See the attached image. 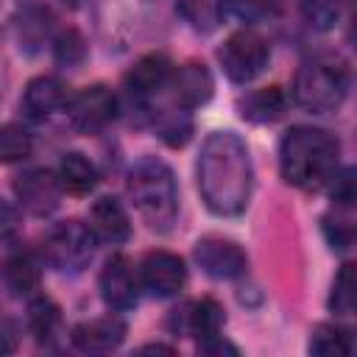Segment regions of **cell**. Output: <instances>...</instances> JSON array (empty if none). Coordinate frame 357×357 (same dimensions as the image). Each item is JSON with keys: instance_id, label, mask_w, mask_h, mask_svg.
Returning a JSON list of instances; mask_svg holds the SVG:
<instances>
[{"instance_id": "cell-10", "label": "cell", "mask_w": 357, "mask_h": 357, "mask_svg": "<svg viewBox=\"0 0 357 357\" xmlns=\"http://www.w3.org/2000/svg\"><path fill=\"white\" fill-rule=\"evenodd\" d=\"M139 287L156 298H173L187 282L184 259L170 251H151L139 262Z\"/></svg>"}, {"instance_id": "cell-33", "label": "cell", "mask_w": 357, "mask_h": 357, "mask_svg": "<svg viewBox=\"0 0 357 357\" xmlns=\"http://www.w3.org/2000/svg\"><path fill=\"white\" fill-rule=\"evenodd\" d=\"M351 223L349 220H337V218H324V237L329 243L332 251H346L351 245Z\"/></svg>"}, {"instance_id": "cell-29", "label": "cell", "mask_w": 357, "mask_h": 357, "mask_svg": "<svg viewBox=\"0 0 357 357\" xmlns=\"http://www.w3.org/2000/svg\"><path fill=\"white\" fill-rule=\"evenodd\" d=\"M50 47H53V59L61 67H78L84 61V56H86V42H84V36L75 28L59 31L50 39Z\"/></svg>"}, {"instance_id": "cell-40", "label": "cell", "mask_w": 357, "mask_h": 357, "mask_svg": "<svg viewBox=\"0 0 357 357\" xmlns=\"http://www.w3.org/2000/svg\"><path fill=\"white\" fill-rule=\"evenodd\" d=\"M3 8H6V0H0V17H3Z\"/></svg>"}, {"instance_id": "cell-26", "label": "cell", "mask_w": 357, "mask_h": 357, "mask_svg": "<svg viewBox=\"0 0 357 357\" xmlns=\"http://www.w3.org/2000/svg\"><path fill=\"white\" fill-rule=\"evenodd\" d=\"M151 126L156 128V134H159L170 148L184 145V142L190 139V134H192V117H190V112L181 109V106H176V103H173L170 109H159V112L153 114Z\"/></svg>"}, {"instance_id": "cell-39", "label": "cell", "mask_w": 357, "mask_h": 357, "mask_svg": "<svg viewBox=\"0 0 357 357\" xmlns=\"http://www.w3.org/2000/svg\"><path fill=\"white\" fill-rule=\"evenodd\" d=\"M0 98H3V73H0Z\"/></svg>"}, {"instance_id": "cell-18", "label": "cell", "mask_w": 357, "mask_h": 357, "mask_svg": "<svg viewBox=\"0 0 357 357\" xmlns=\"http://www.w3.org/2000/svg\"><path fill=\"white\" fill-rule=\"evenodd\" d=\"M67 86L56 75H39L33 78L22 92V109L31 120H50L56 112L67 109Z\"/></svg>"}, {"instance_id": "cell-27", "label": "cell", "mask_w": 357, "mask_h": 357, "mask_svg": "<svg viewBox=\"0 0 357 357\" xmlns=\"http://www.w3.org/2000/svg\"><path fill=\"white\" fill-rule=\"evenodd\" d=\"M33 151V137L17 126V123H6L0 126V165H14L28 159Z\"/></svg>"}, {"instance_id": "cell-14", "label": "cell", "mask_w": 357, "mask_h": 357, "mask_svg": "<svg viewBox=\"0 0 357 357\" xmlns=\"http://www.w3.org/2000/svg\"><path fill=\"white\" fill-rule=\"evenodd\" d=\"M223 324H226V315L215 298L187 301V304L176 307L167 318V326L173 335H184V337H195V340L218 335L223 329Z\"/></svg>"}, {"instance_id": "cell-16", "label": "cell", "mask_w": 357, "mask_h": 357, "mask_svg": "<svg viewBox=\"0 0 357 357\" xmlns=\"http://www.w3.org/2000/svg\"><path fill=\"white\" fill-rule=\"evenodd\" d=\"M215 92V78L209 73L206 64L190 61L184 67H173V78H170V95L173 103L181 109H198L204 106Z\"/></svg>"}, {"instance_id": "cell-30", "label": "cell", "mask_w": 357, "mask_h": 357, "mask_svg": "<svg viewBox=\"0 0 357 357\" xmlns=\"http://www.w3.org/2000/svg\"><path fill=\"white\" fill-rule=\"evenodd\" d=\"M329 310L337 315H351L354 312V276H351V265L346 262L335 282H332V293H329Z\"/></svg>"}, {"instance_id": "cell-12", "label": "cell", "mask_w": 357, "mask_h": 357, "mask_svg": "<svg viewBox=\"0 0 357 357\" xmlns=\"http://www.w3.org/2000/svg\"><path fill=\"white\" fill-rule=\"evenodd\" d=\"M14 192L17 201L36 218H45L50 212H56L59 201H61V181L56 173H50L47 167H28L14 178Z\"/></svg>"}, {"instance_id": "cell-37", "label": "cell", "mask_w": 357, "mask_h": 357, "mask_svg": "<svg viewBox=\"0 0 357 357\" xmlns=\"http://www.w3.org/2000/svg\"><path fill=\"white\" fill-rule=\"evenodd\" d=\"M139 351H167V354H173L176 349H173V346H162V343H148V346H142Z\"/></svg>"}, {"instance_id": "cell-24", "label": "cell", "mask_w": 357, "mask_h": 357, "mask_svg": "<svg viewBox=\"0 0 357 357\" xmlns=\"http://www.w3.org/2000/svg\"><path fill=\"white\" fill-rule=\"evenodd\" d=\"M61 324V310L53 298L47 296H31L28 298V329L39 343H47L50 337H56Z\"/></svg>"}, {"instance_id": "cell-11", "label": "cell", "mask_w": 357, "mask_h": 357, "mask_svg": "<svg viewBox=\"0 0 357 357\" xmlns=\"http://www.w3.org/2000/svg\"><path fill=\"white\" fill-rule=\"evenodd\" d=\"M98 284H100V296H103L106 307L114 312H128L139 301V290H142L139 273L123 254H114L112 259H106Z\"/></svg>"}, {"instance_id": "cell-15", "label": "cell", "mask_w": 357, "mask_h": 357, "mask_svg": "<svg viewBox=\"0 0 357 357\" xmlns=\"http://www.w3.org/2000/svg\"><path fill=\"white\" fill-rule=\"evenodd\" d=\"M86 226L92 231V237L98 243L106 245H123L131 237V220L126 206L114 198V195H100L92 206H89V218Z\"/></svg>"}, {"instance_id": "cell-4", "label": "cell", "mask_w": 357, "mask_h": 357, "mask_svg": "<svg viewBox=\"0 0 357 357\" xmlns=\"http://www.w3.org/2000/svg\"><path fill=\"white\" fill-rule=\"evenodd\" d=\"M351 86V73L337 56H312L301 61L293 78V100L312 114L340 109Z\"/></svg>"}, {"instance_id": "cell-5", "label": "cell", "mask_w": 357, "mask_h": 357, "mask_svg": "<svg viewBox=\"0 0 357 357\" xmlns=\"http://www.w3.org/2000/svg\"><path fill=\"white\" fill-rule=\"evenodd\" d=\"M162 0H95L98 36L109 50H126L156 22Z\"/></svg>"}, {"instance_id": "cell-1", "label": "cell", "mask_w": 357, "mask_h": 357, "mask_svg": "<svg viewBox=\"0 0 357 357\" xmlns=\"http://www.w3.org/2000/svg\"><path fill=\"white\" fill-rule=\"evenodd\" d=\"M195 176L198 192L212 215L237 218L245 212L254 192V165L240 134L212 131L201 145Z\"/></svg>"}, {"instance_id": "cell-21", "label": "cell", "mask_w": 357, "mask_h": 357, "mask_svg": "<svg viewBox=\"0 0 357 357\" xmlns=\"http://www.w3.org/2000/svg\"><path fill=\"white\" fill-rule=\"evenodd\" d=\"M56 176H59V181H61V190H67V192H73V195H86V192L95 190V184H98V170H95V165H92L84 153H78V151H70V153L61 156Z\"/></svg>"}, {"instance_id": "cell-19", "label": "cell", "mask_w": 357, "mask_h": 357, "mask_svg": "<svg viewBox=\"0 0 357 357\" xmlns=\"http://www.w3.org/2000/svg\"><path fill=\"white\" fill-rule=\"evenodd\" d=\"M42 282V265L33 254L28 251H17L8 254L0 265V284L6 287L8 296L14 298H31L39 290Z\"/></svg>"}, {"instance_id": "cell-28", "label": "cell", "mask_w": 357, "mask_h": 357, "mask_svg": "<svg viewBox=\"0 0 357 357\" xmlns=\"http://www.w3.org/2000/svg\"><path fill=\"white\" fill-rule=\"evenodd\" d=\"M301 17L315 31H332L343 14V0H298Z\"/></svg>"}, {"instance_id": "cell-22", "label": "cell", "mask_w": 357, "mask_h": 357, "mask_svg": "<svg viewBox=\"0 0 357 357\" xmlns=\"http://www.w3.org/2000/svg\"><path fill=\"white\" fill-rule=\"evenodd\" d=\"M226 6L229 0H176V11L198 33H212L226 17Z\"/></svg>"}, {"instance_id": "cell-36", "label": "cell", "mask_w": 357, "mask_h": 357, "mask_svg": "<svg viewBox=\"0 0 357 357\" xmlns=\"http://www.w3.org/2000/svg\"><path fill=\"white\" fill-rule=\"evenodd\" d=\"M17 349V326L11 318L0 315V354H8Z\"/></svg>"}, {"instance_id": "cell-8", "label": "cell", "mask_w": 357, "mask_h": 357, "mask_svg": "<svg viewBox=\"0 0 357 357\" xmlns=\"http://www.w3.org/2000/svg\"><path fill=\"white\" fill-rule=\"evenodd\" d=\"M218 59L229 81L248 84L268 67L271 45L257 31H237L223 42V47L218 50Z\"/></svg>"}, {"instance_id": "cell-31", "label": "cell", "mask_w": 357, "mask_h": 357, "mask_svg": "<svg viewBox=\"0 0 357 357\" xmlns=\"http://www.w3.org/2000/svg\"><path fill=\"white\" fill-rule=\"evenodd\" d=\"M231 6H234L240 20H245V22H265V20L279 17L284 0H231Z\"/></svg>"}, {"instance_id": "cell-6", "label": "cell", "mask_w": 357, "mask_h": 357, "mask_svg": "<svg viewBox=\"0 0 357 357\" xmlns=\"http://www.w3.org/2000/svg\"><path fill=\"white\" fill-rule=\"evenodd\" d=\"M170 78L173 64L165 53H148L131 67V73L126 75V100L137 114V123L153 120V114L162 109V95L170 89Z\"/></svg>"}, {"instance_id": "cell-32", "label": "cell", "mask_w": 357, "mask_h": 357, "mask_svg": "<svg viewBox=\"0 0 357 357\" xmlns=\"http://www.w3.org/2000/svg\"><path fill=\"white\" fill-rule=\"evenodd\" d=\"M326 187H329L332 201H335L337 206L349 209V206L354 204V170H351V167H346L343 173H335Z\"/></svg>"}, {"instance_id": "cell-13", "label": "cell", "mask_w": 357, "mask_h": 357, "mask_svg": "<svg viewBox=\"0 0 357 357\" xmlns=\"http://www.w3.org/2000/svg\"><path fill=\"white\" fill-rule=\"evenodd\" d=\"M195 262L212 279H237L245 273L248 257L234 240L206 234L195 243Z\"/></svg>"}, {"instance_id": "cell-7", "label": "cell", "mask_w": 357, "mask_h": 357, "mask_svg": "<svg viewBox=\"0 0 357 357\" xmlns=\"http://www.w3.org/2000/svg\"><path fill=\"white\" fill-rule=\"evenodd\" d=\"M98 240L92 237L89 226L81 220H61L56 223L42 240L45 262L59 273H81L95 257Z\"/></svg>"}, {"instance_id": "cell-9", "label": "cell", "mask_w": 357, "mask_h": 357, "mask_svg": "<svg viewBox=\"0 0 357 357\" xmlns=\"http://www.w3.org/2000/svg\"><path fill=\"white\" fill-rule=\"evenodd\" d=\"M117 95L106 84H95L81 89L67 100V117L81 134H100L117 117Z\"/></svg>"}, {"instance_id": "cell-3", "label": "cell", "mask_w": 357, "mask_h": 357, "mask_svg": "<svg viewBox=\"0 0 357 357\" xmlns=\"http://www.w3.org/2000/svg\"><path fill=\"white\" fill-rule=\"evenodd\" d=\"M126 190H128V198H131L137 215L142 218V223L151 231L165 234L176 226L178 184H176V176L167 167V162H162L156 156H142L128 170Z\"/></svg>"}, {"instance_id": "cell-20", "label": "cell", "mask_w": 357, "mask_h": 357, "mask_svg": "<svg viewBox=\"0 0 357 357\" xmlns=\"http://www.w3.org/2000/svg\"><path fill=\"white\" fill-rule=\"evenodd\" d=\"M237 106L240 114L251 123H273L287 112V95L282 86H265L243 95Z\"/></svg>"}, {"instance_id": "cell-34", "label": "cell", "mask_w": 357, "mask_h": 357, "mask_svg": "<svg viewBox=\"0 0 357 357\" xmlns=\"http://www.w3.org/2000/svg\"><path fill=\"white\" fill-rule=\"evenodd\" d=\"M22 231V218H20V209L0 198V243H14Z\"/></svg>"}, {"instance_id": "cell-23", "label": "cell", "mask_w": 357, "mask_h": 357, "mask_svg": "<svg viewBox=\"0 0 357 357\" xmlns=\"http://www.w3.org/2000/svg\"><path fill=\"white\" fill-rule=\"evenodd\" d=\"M50 33H53V14L42 6H28L17 22L20 47L28 53H36L45 42H50Z\"/></svg>"}, {"instance_id": "cell-25", "label": "cell", "mask_w": 357, "mask_h": 357, "mask_svg": "<svg viewBox=\"0 0 357 357\" xmlns=\"http://www.w3.org/2000/svg\"><path fill=\"white\" fill-rule=\"evenodd\" d=\"M354 349L351 340V329L340 326V324H318L310 332V351L312 354H324V357H349Z\"/></svg>"}, {"instance_id": "cell-2", "label": "cell", "mask_w": 357, "mask_h": 357, "mask_svg": "<svg viewBox=\"0 0 357 357\" xmlns=\"http://www.w3.org/2000/svg\"><path fill=\"white\" fill-rule=\"evenodd\" d=\"M340 142L324 128L293 126L279 139L282 178L298 190H324L337 173Z\"/></svg>"}, {"instance_id": "cell-38", "label": "cell", "mask_w": 357, "mask_h": 357, "mask_svg": "<svg viewBox=\"0 0 357 357\" xmlns=\"http://www.w3.org/2000/svg\"><path fill=\"white\" fill-rule=\"evenodd\" d=\"M64 3H70V6H81V0H64Z\"/></svg>"}, {"instance_id": "cell-35", "label": "cell", "mask_w": 357, "mask_h": 357, "mask_svg": "<svg viewBox=\"0 0 357 357\" xmlns=\"http://www.w3.org/2000/svg\"><path fill=\"white\" fill-rule=\"evenodd\" d=\"M198 351L201 354H209V357H223V354H240V349L234 343H229L220 332L218 335H209V337H201L198 340Z\"/></svg>"}, {"instance_id": "cell-17", "label": "cell", "mask_w": 357, "mask_h": 357, "mask_svg": "<svg viewBox=\"0 0 357 357\" xmlns=\"http://www.w3.org/2000/svg\"><path fill=\"white\" fill-rule=\"evenodd\" d=\"M73 346L84 354H109L126 340V324L117 315H103L73 326Z\"/></svg>"}]
</instances>
